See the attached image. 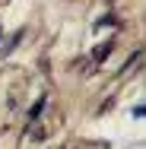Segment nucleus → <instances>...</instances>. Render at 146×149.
I'll return each instance as SVG.
<instances>
[{
  "label": "nucleus",
  "instance_id": "nucleus-1",
  "mask_svg": "<svg viewBox=\"0 0 146 149\" xmlns=\"http://www.w3.org/2000/svg\"><path fill=\"white\" fill-rule=\"evenodd\" d=\"M41 108H45V98H38V102H35V105H32V111H29V118L35 120V118H38V114H41Z\"/></svg>",
  "mask_w": 146,
  "mask_h": 149
},
{
  "label": "nucleus",
  "instance_id": "nucleus-2",
  "mask_svg": "<svg viewBox=\"0 0 146 149\" xmlns=\"http://www.w3.org/2000/svg\"><path fill=\"white\" fill-rule=\"evenodd\" d=\"M137 118H146V108H137Z\"/></svg>",
  "mask_w": 146,
  "mask_h": 149
}]
</instances>
